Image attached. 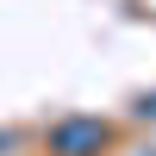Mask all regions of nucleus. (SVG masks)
Here are the masks:
<instances>
[{"mask_svg":"<svg viewBox=\"0 0 156 156\" xmlns=\"http://www.w3.org/2000/svg\"><path fill=\"white\" fill-rule=\"evenodd\" d=\"M137 119H156V94H144V100H137Z\"/></svg>","mask_w":156,"mask_h":156,"instance_id":"obj_2","label":"nucleus"},{"mask_svg":"<svg viewBox=\"0 0 156 156\" xmlns=\"http://www.w3.org/2000/svg\"><path fill=\"white\" fill-rule=\"evenodd\" d=\"M106 150V125L100 119H62L50 125V156H100Z\"/></svg>","mask_w":156,"mask_h":156,"instance_id":"obj_1","label":"nucleus"}]
</instances>
